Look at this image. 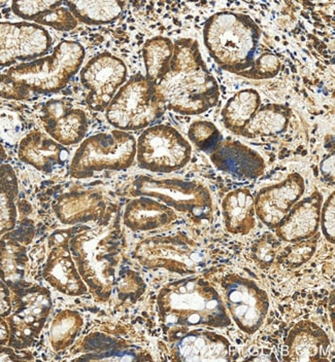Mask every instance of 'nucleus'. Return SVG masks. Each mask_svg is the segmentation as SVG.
Instances as JSON below:
<instances>
[{"label": "nucleus", "mask_w": 335, "mask_h": 362, "mask_svg": "<svg viewBox=\"0 0 335 362\" xmlns=\"http://www.w3.org/2000/svg\"><path fill=\"white\" fill-rule=\"evenodd\" d=\"M94 226L81 225L69 240L72 259L81 279L99 302H108L116 287L117 272L124 248L119 210L110 205Z\"/></svg>", "instance_id": "nucleus-1"}, {"label": "nucleus", "mask_w": 335, "mask_h": 362, "mask_svg": "<svg viewBox=\"0 0 335 362\" xmlns=\"http://www.w3.org/2000/svg\"><path fill=\"white\" fill-rule=\"evenodd\" d=\"M155 96L166 110L197 115L218 104L219 85L203 61L198 42L181 38L174 44L169 69L154 85Z\"/></svg>", "instance_id": "nucleus-2"}, {"label": "nucleus", "mask_w": 335, "mask_h": 362, "mask_svg": "<svg viewBox=\"0 0 335 362\" xmlns=\"http://www.w3.org/2000/svg\"><path fill=\"white\" fill-rule=\"evenodd\" d=\"M85 49L80 42L63 40L52 54L8 68L0 76V97L27 101L60 92L80 71Z\"/></svg>", "instance_id": "nucleus-3"}, {"label": "nucleus", "mask_w": 335, "mask_h": 362, "mask_svg": "<svg viewBox=\"0 0 335 362\" xmlns=\"http://www.w3.org/2000/svg\"><path fill=\"white\" fill-rule=\"evenodd\" d=\"M160 321L166 327H210L232 325L218 291L199 277L167 283L157 296Z\"/></svg>", "instance_id": "nucleus-4"}, {"label": "nucleus", "mask_w": 335, "mask_h": 362, "mask_svg": "<svg viewBox=\"0 0 335 362\" xmlns=\"http://www.w3.org/2000/svg\"><path fill=\"white\" fill-rule=\"evenodd\" d=\"M260 36L261 30L252 18L232 11L215 13L203 28L205 45L212 60L237 76L252 65Z\"/></svg>", "instance_id": "nucleus-5"}, {"label": "nucleus", "mask_w": 335, "mask_h": 362, "mask_svg": "<svg viewBox=\"0 0 335 362\" xmlns=\"http://www.w3.org/2000/svg\"><path fill=\"white\" fill-rule=\"evenodd\" d=\"M137 157V139L121 130L98 133L86 138L76 149L69 166L76 180L92 177L97 172L124 171L130 168Z\"/></svg>", "instance_id": "nucleus-6"}, {"label": "nucleus", "mask_w": 335, "mask_h": 362, "mask_svg": "<svg viewBox=\"0 0 335 362\" xmlns=\"http://www.w3.org/2000/svg\"><path fill=\"white\" fill-rule=\"evenodd\" d=\"M166 108L155 96L153 83L137 74L122 86L106 110L108 123L117 130L149 128L164 115Z\"/></svg>", "instance_id": "nucleus-7"}, {"label": "nucleus", "mask_w": 335, "mask_h": 362, "mask_svg": "<svg viewBox=\"0 0 335 362\" xmlns=\"http://www.w3.org/2000/svg\"><path fill=\"white\" fill-rule=\"evenodd\" d=\"M130 194L157 199L176 211L187 214L196 223L212 221L214 214L210 191L197 181L155 180L142 175L132 181Z\"/></svg>", "instance_id": "nucleus-8"}, {"label": "nucleus", "mask_w": 335, "mask_h": 362, "mask_svg": "<svg viewBox=\"0 0 335 362\" xmlns=\"http://www.w3.org/2000/svg\"><path fill=\"white\" fill-rule=\"evenodd\" d=\"M133 257L146 268L180 275L198 273L208 262L205 249L184 234L148 238L137 244Z\"/></svg>", "instance_id": "nucleus-9"}, {"label": "nucleus", "mask_w": 335, "mask_h": 362, "mask_svg": "<svg viewBox=\"0 0 335 362\" xmlns=\"http://www.w3.org/2000/svg\"><path fill=\"white\" fill-rule=\"evenodd\" d=\"M12 291L13 309L6 318L10 330L8 346L24 350L33 347L40 338L53 302L49 289L40 285L27 283Z\"/></svg>", "instance_id": "nucleus-10"}, {"label": "nucleus", "mask_w": 335, "mask_h": 362, "mask_svg": "<svg viewBox=\"0 0 335 362\" xmlns=\"http://www.w3.org/2000/svg\"><path fill=\"white\" fill-rule=\"evenodd\" d=\"M191 155L189 142L169 124L149 127L137 141L135 158L140 168L154 173H171L184 168Z\"/></svg>", "instance_id": "nucleus-11"}, {"label": "nucleus", "mask_w": 335, "mask_h": 362, "mask_svg": "<svg viewBox=\"0 0 335 362\" xmlns=\"http://www.w3.org/2000/svg\"><path fill=\"white\" fill-rule=\"evenodd\" d=\"M225 304L239 329L255 334L266 321L269 310L268 296L256 282L239 274H228L222 279Z\"/></svg>", "instance_id": "nucleus-12"}, {"label": "nucleus", "mask_w": 335, "mask_h": 362, "mask_svg": "<svg viewBox=\"0 0 335 362\" xmlns=\"http://www.w3.org/2000/svg\"><path fill=\"white\" fill-rule=\"evenodd\" d=\"M53 45L47 29L29 22H0V68L47 55Z\"/></svg>", "instance_id": "nucleus-13"}, {"label": "nucleus", "mask_w": 335, "mask_h": 362, "mask_svg": "<svg viewBox=\"0 0 335 362\" xmlns=\"http://www.w3.org/2000/svg\"><path fill=\"white\" fill-rule=\"evenodd\" d=\"M125 63L110 53H101L81 69V86L88 90L86 102L90 110L104 112L127 79Z\"/></svg>", "instance_id": "nucleus-14"}, {"label": "nucleus", "mask_w": 335, "mask_h": 362, "mask_svg": "<svg viewBox=\"0 0 335 362\" xmlns=\"http://www.w3.org/2000/svg\"><path fill=\"white\" fill-rule=\"evenodd\" d=\"M81 226L58 230L47 239L50 248L42 270L45 280L59 293L69 296H81L88 293L87 285L81 279L69 249L70 238Z\"/></svg>", "instance_id": "nucleus-15"}, {"label": "nucleus", "mask_w": 335, "mask_h": 362, "mask_svg": "<svg viewBox=\"0 0 335 362\" xmlns=\"http://www.w3.org/2000/svg\"><path fill=\"white\" fill-rule=\"evenodd\" d=\"M305 182L300 173H292L284 180L260 189L256 194L255 214L269 228H278L290 210L301 200Z\"/></svg>", "instance_id": "nucleus-16"}, {"label": "nucleus", "mask_w": 335, "mask_h": 362, "mask_svg": "<svg viewBox=\"0 0 335 362\" xmlns=\"http://www.w3.org/2000/svg\"><path fill=\"white\" fill-rule=\"evenodd\" d=\"M40 121L47 134L64 146L80 144L89 129L87 113L63 99L47 101L40 112Z\"/></svg>", "instance_id": "nucleus-17"}, {"label": "nucleus", "mask_w": 335, "mask_h": 362, "mask_svg": "<svg viewBox=\"0 0 335 362\" xmlns=\"http://www.w3.org/2000/svg\"><path fill=\"white\" fill-rule=\"evenodd\" d=\"M182 329V328H181ZM174 361H232V344L225 337L205 329H189L174 334Z\"/></svg>", "instance_id": "nucleus-18"}, {"label": "nucleus", "mask_w": 335, "mask_h": 362, "mask_svg": "<svg viewBox=\"0 0 335 362\" xmlns=\"http://www.w3.org/2000/svg\"><path fill=\"white\" fill-rule=\"evenodd\" d=\"M35 223L24 219L17 228L0 238V279L10 291L24 286L28 257L27 246L35 237Z\"/></svg>", "instance_id": "nucleus-19"}, {"label": "nucleus", "mask_w": 335, "mask_h": 362, "mask_svg": "<svg viewBox=\"0 0 335 362\" xmlns=\"http://www.w3.org/2000/svg\"><path fill=\"white\" fill-rule=\"evenodd\" d=\"M108 207L103 192L96 189H72L60 194L53 203L54 212L63 225L96 223Z\"/></svg>", "instance_id": "nucleus-20"}, {"label": "nucleus", "mask_w": 335, "mask_h": 362, "mask_svg": "<svg viewBox=\"0 0 335 362\" xmlns=\"http://www.w3.org/2000/svg\"><path fill=\"white\" fill-rule=\"evenodd\" d=\"M210 158L220 171L239 180H257L266 171L264 158L237 140H222Z\"/></svg>", "instance_id": "nucleus-21"}, {"label": "nucleus", "mask_w": 335, "mask_h": 362, "mask_svg": "<svg viewBox=\"0 0 335 362\" xmlns=\"http://www.w3.org/2000/svg\"><path fill=\"white\" fill-rule=\"evenodd\" d=\"M322 206L323 194L318 191L298 201L282 225L276 228L278 239L295 243L314 236L320 226Z\"/></svg>", "instance_id": "nucleus-22"}, {"label": "nucleus", "mask_w": 335, "mask_h": 362, "mask_svg": "<svg viewBox=\"0 0 335 362\" xmlns=\"http://www.w3.org/2000/svg\"><path fill=\"white\" fill-rule=\"evenodd\" d=\"M18 157L38 171L51 174L67 164L69 151L46 133L33 131L20 142Z\"/></svg>", "instance_id": "nucleus-23"}, {"label": "nucleus", "mask_w": 335, "mask_h": 362, "mask_svg": "<svg viewBox=\"0 0 335 362\" xmlns=\"http://www.w3.org/2000/svg\"><path fill=\"white\" fill-rule=\"evenodd\" d=\"M289 361H327L331 341L325 332L312 321L302 320L290 330L286 341Z\"/></svg>", "instance_id": "nucleus-24"}, {"label": "nucleus", "mask_w": 335, "mask_h": 362, "mask_svg": "<svg viewBox=\"0 0 335 362\" xmlns=\"http://www.w3.org/2000/svg\"><path fill=\"white\" fill-rule=\"evenodd\" d=\"M12 11L25 22L33 23L42 27H51L62 33L74 30L79 24L65 6L64 1H13Z\"/></svg>", "instance_id": "nucleus-25"}, {"label": "nucleus", "mask_w": 335, "mask_h": 362, "mask_svg": "<svg viewBox=\"0 0 335 362\" xmlns=\"http://www.w3.org/2000/svg\"><path fill=\"white\" fill-rule=\"evenodd\" d=\"M173 208L154 200L150 197L140 196L126 205L123 214L124 225L132 232H149L176 221Z\"/></svg>", "instance_id": "nucleus-26"}, {"label": "nucleus", "mask_w": 335, "mask_h": 362, "mask_svg": "<svg viewBox=\"0 0 335 362\" xmlns=\"http://www.w3.org/2000/svg\"><path fill=\"white\" fill-rule=\"evenodd\" d=\"M83 356L80 361H152L146 351L131 345L125 339L114 338L103 334H93L83 343Z\"/></svg>", "instance_id": "nucleus-27"}, {"label": "nucleus", "mask_w": 335, "mask_h": 362, "mask_svg": "<svg viewBox=\"0 0 335 362\" xmlns=\"http://www.w3.org/2000/svg\"><path fill=\"white\" fill-rule=\"evenodd\" d=\"M226 230L234 235H248L256 226L255 200L248 189L228 192L222 201Z\"/></svg>", "instance_id": "nucleus-28"}, {"label": "nucleus", "mask_w": 335, "mask_h": 362, "mask_svg": "<svg viewBox=\"0 0 335 362\" xmlns=\"http://www.w3.org/2000/svg\"><path fill=\"white\" fill-rule=\"evenodd\" d=\"M291 108L282 104H266L253 115L241 136L250 139L282 134L288 129Z\"/></svg>", "instance_id": "nucleus-29"}, {"label": "nucleus", "mask_w": 335, "mask_h": 362, "mask_svg": "<svg viewBox=\"0 0 335 362\" xmlns=\"http://www.w3.org/2000/svg\"><path fill=\"white\" fill-rule=\"evenodd\" d=\"M261 106V97L254 89L235 93L222 110L224 126L235 135H242L244 129Z\"/></svg>", "instance_id": "nucleus-30"}, {"label": "nucleus", "mask_w": 335, "mask_h": 362, "mask_svg": "<svg viewBox=\"0 0 335 362\" xmlns=\"http://www.w3.org/2000/svg\"><path fill=\"white\" fill-rule=\"evenodd\" d=\"M76 21L86 25H106L121 17L125 8L123 1H101V0H80L64 1Z\"/></svg>", "instance_id": "nucleus-31"}, {"label": "nucleus", "mask_w": 335, "mask_h": 362, "mask_svg": "<svg viewBox=\"0 0 335 362\" xmlns=\"http://www.w3.org/2000/svg\"><path fill=\"white\" fill-rule=\"evenodd\" d=\"M19 183L11 165H0V238L17 225V200Z\"/></svg>", "instance_id": "nucleus-32"}, {"label": "nucleus", "mask_w": 335, "mask_h": 362, "mask_svg": "<svg viewBox=\"0 0 335 362\" xmlns=\"http://www.w3.org/2000/svg\"><path fill=\"white\" fill-rule=\"evenodd\" d=\"M146 78L155 85L169 69L174 56V42L169 38L155 36L142 47Z\"/></svg>", "instance_id": "nucleus-33"}, {"label": "nucleus", "mask_w": 335, "mask_h": 362, "mask_svg": "<svg viewBox=\"0 0 335 362\" xmlns=\"http://www.w3.org/2000/svg\"><path fill=\"white\" fill-rule=\"evenodd\" d=\"M84 321L80 313L72 310L59 312L50 329V341L55 351L69 348L80 334Z\"/></svg>", "instance_id": "nucleus-34"}, {"label": "nucleus", "mask_w": 335, "mask_h": 362, "mask_svg": "<svg viewBox=\"0 0 335 362\" xmlns=\"http://www.w3.org/2000/svg\"><path fill=\"white\" fill-rule=\"evenodd\" d=\"M12 309V296H11L10 288L6 286V283L0 279V361L22 359V357L16 354L13 348L8 346L10 330H8L6 318L10 315Z\"/></svg>", "instance_id": "nucleus-35"}, {"label": "nucleus", "mask_w": 335, "mask_h": 362, "mask_svg": "<svg viewBox=\"0 0 335 362\" xmlns=\"http://www.w3.org/2000/svg\"><path fill=\"white\" fill-rule=\"evenodd\" d=\"M188 137L197 148L210 155L224 139L219 129L208 121L194 122L189 127Z\"/></svg>", "instance_id": "nucleus-36"}, {"label": "nucleus", "mask_w": 335, "mask_h": 362, "mask_svg": "<svg viewBox=\"0 0 335 362\" xmlns=\"http://www.w3.org/2000/svg\"><path fill=\"white\" fill-rule=\"evenodd\" d=\"M320 235L317 233L314 236L302 241L295 242L291 246L284 249L280 255V262L291 269L300 268L307 264L314 257L318 245Z\"/></svg>", "instance_id": "nucleus-37"}, {"label": "nucleus", "mask_w": 335, "mask_h": 362, "mask_svg": "<svg viewBox=\"0 0 335 362\" xmlns=\"http://www.w3.org/2000/svg\"><path fill=\"white\" fill-rule=\"evenodd\" d=\"M280 250V241L278 237L266 233L254 242L251 247V257L261 269H267L273 264Z\"/></svg>", "instance_id": "nucleus-38"}, {"label": "nucleus", "mask_w": 335, "mask_h": 362, "mask_svg": "<svg viewBox=\"0 0 335 362\" xmlns=\"http://www.w3.org/2000/svg\"><path fill=\"white\" fill-rule=\"evenodd\" d=\"M280 59L271 52H266L261 55L255 58L252 65L249 69L243 72L241 76L250 79H269L275 78L280 72Z\"/></svg>", "instance_id": "nucleus-39"}, {"label": "nucleus", "mask_w": 335, "mask_h": 362, "mask_svg": "<svg viewBox=\"0 0 335 362\" xmlns=\"http://www.w3.org/2000/svg\"><path fill=\"white\" fill-rule=\"evenodd\" d=\"M115 288L118 289V296L120 298L135 302L144 293L146 284L137 273L128 271L125 275H120V279H117Z\"/></svg>", "instance_id": "nucleus-40"}, {"label": "nucleus", "mask_w": 335, "mask_h": 362, "mask_svg": "<svg viewBox=\"0 0 335 362\" xmlns=\"http://www.w3.org/2000/svg\"><path fill=\"white\" fill-rule=\"evenodd\" d=\"M320 225L322 226L324 237L328 242L334 244L335 237V198L334 192L328 197L321 210Z\"/></svg>", "instance_id": "nucleus-41"}, {"label": "nucleus", "mask_w": 335, "mask_h": 362, "mask_svg": "<svg viewBox=\"0 0 335 362\" xmlns=\"http://www.w3.org/2000/svg\"><path fill=\"white\" fill-rule=\"evenodd\" d=\"M334 153L328 156L327 158H324L320 165V170L322 172V175L327 181L334 182Z\"/></svg>", "instance_id": "nucleus-42"}, {"label": "nucleus", "mask_w": 335, "mask_h": 362, "mask_svg": "<svg viewBox=\"0 0 335 362\" xmlns=\"http://www.w3.org/2000/svg\"><path fill=\"white\" fill-rule=\"evenodd\" d=\"M6 153L4 151V146L0 144V164H2L4 160H6Z\"/></svg>", "instance_id": "nucleus-43"}]
</instances>
